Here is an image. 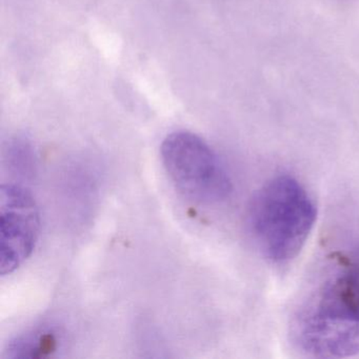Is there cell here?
I'll list each match as a JSON object with an SVG mask.
<instances>
[{"instance_id":"obj_2","label":"cell","mask_w":359,"mask_h":359,"mask_svg":"<svg viewBox=\"0 0 359 359\" xmlns=\"http://www.w3.org/2000/svg\"><path fill=\"white\" fill-rule=\"evenodd\" d=\"M316 220V207L295 178H272L256 192L248 211L250 234L264 257L285 264L298 255Z\"/></svg>"},{"instance_id":"obj_5","label":"cell","mask_w":359,"mask_h":359,"mask_svg":"<svg viewBox=\"0 0 359 359\" xmlns=\"http://www.w3.org/2000/svg\"><path fill=\"white\" fill-rule=\"evenodd\" d=\"M51 336L48 333L31 334L13 342L10 352L14 353L13 357H35L37 352L51 348Z\"/></svg>"},{"instance_id":"obj_4","label":"cell","mask_w":359,"mask_h":359,"mask_svg":"<svg viewBox=\"0 0 359 359\" xmlns=\"http://www.w3.org/2000/svg\"><path fill=\"white\" fill-rule=\"evenodd\" d=\"M39 209L34 197L16 184L0 188V274L18 270L32 254L39 238Z\"/></svg>"},{"instance_id":"obj_3","label":"cell","mask_w":359,"mask_h":359,"mask_svg":"<svg viewBox=\"0 0 359 359\" xmlns=\"http://www.w3.org/2000/svg\"><path fill=\"white\" fill-rule=\"evenodd\" d=\"M168 175L180 193L201 205H217L232 192V182L216 153L190 132L170 134L161 144Z\"/></svg>"},{"instance_id":"obj_1","label":"cell","mask_w":359,"mask_h":359,"mask_svg":"<svg viewBox=\"0 0 359 359\" xmlns=\"http://www.w3.org/2000/svg\"><path fill=\"white\" fill-rule=\"evenodd\" d=\"M291 339L314 358L359 353V243L335 252L294 312Z\"/></svg>"}]
</instances>
